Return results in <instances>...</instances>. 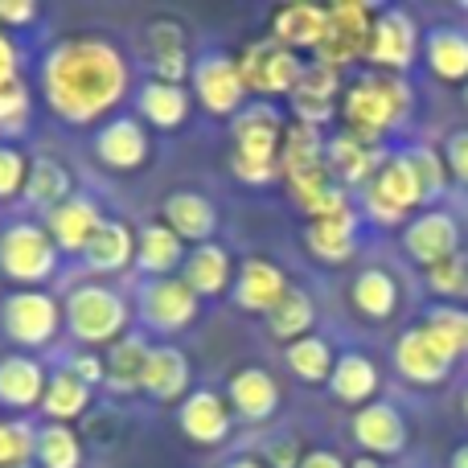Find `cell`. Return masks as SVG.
Instances as JSON below:
<instances>
[{
    "instance_id": "cell-37",
    "label": "cell",
    "mask_w": 468,
    "mask_h": 468,
    "mask_svg": "<svg viewBox=\"0 0 468 468\" xmlns=\"http://www.w3.org/2000/svg\"><path fill=\"white\" fill-rule=\"evenodd\" d=\"M70 197H74V173L66 169V161H58V156H33L21 202L29 210H41V218H46L49 210H58Z\"/></svg>"
},
{
    "instance_id": "cell-21",
    "label": "cell",
    "mask_w": 468,
    "mask_h": 468,
    "mask_svg": "<svg viewBox=\"0 0 468 468\" xmlns=\"http://www.w3.org/2000/svg\"><path fill=\"white\" fill-rule=\"evenodd\" d=\"M390 357H395L399 378L411 382V387H440V382H448V374H452V366H456L452 357L423 333V324H411V329L399 333Z\"/></svg>"
},
{
    "instance_id": "cell-13",
    "label": "cell",
    "mask_w": 468,
    "mask_h": 468,
    "mask_svg": "<svg viewBox=\"0 0 468 468\" xmlns=\"http://www.w3.org/2000/svg\"><path fill=\"white\" fill-rule=\"evenodd\" d=\"M90 153L107 173H140L153 161V132L136 120V115L120 112L103 120L90 136Z\"/></svg>"
},
{
    "instance_id": "cell-41",
    "label": "cell",
    "mask_w": 468,
    "mask_h": 468,
    "mask_svg": "<svg viewBox=\"0 0 468 468\" xmlns=\"http://www.w3.org/2000/svg\"><path fill=\"white\" fill-rule=\"evenodd\" d=\"M420 324L452 362H461L468 354V308L464 304H440V300H431V304L423 308Z\"/></svg>"
},
{
    "instance_id": "cell-45",
    "label": "cell",
    "mask_w": 468,
    "mask_h": 468,
    "mask_svg": "<svg viewBox=\"0 0 468 468\" xmlns=\"http://www.w3.org/2000/svg\"><path fill=\"white\" fill-rule=\"evenodd\" d=\"M423 280H428V292L440 300V304H464L468 300V255L461 250V255L428 267Z\"/></svg>"
},
{
    "instance_id": "cell-44",
    "label": "cell",
    "mask_w": 468,
    "mask_h": 468,
    "mask_svg": "<svg viewBox=\"0 0 468 468\" xmlns=\"http://www.w3.org/2000/svg\"><path fill=\"white\" fill-rule=\"evenodd\" d=\"M33 120V87L29 82H8L0 87V144H16L29 132Z\"/></svg>"
},
{
    "instance_id": "cell-11",
    "label": "cell",
    "mask_w": 468,
    "mask_h": 468,
    "mask_svg": "<svg viewBox=\"0 0 468 468\" xmlns=\"http://www.w3.org/2000/svg\"><path fill=\"white\" fill-rule=\"evenodd\" d=\"M189 95L197 99L206 115H218V120H234L242 107L250 103L247 82L239 74V62L227 49H202L194 58V74H189Z\"/></svg>"
},
{
    "instance_id": "cell-42",
    "label": "cell",
    "mask_w": 468,
    "mask_h": 468,
    "mask_svg": "<svg viewBox=\"0 0 468 468\" xmlns=\"http://www.w3.org/2000/svg\"><path fill=\"white\" fill-rule=\"evenodd\" d=\"M82 461H87V444H82L79 428H70V423H41L33 468H82Z\"/></svg>"
},
{
    "instance_id": "cell-56",
    "label": "cell",
    "mask_w": 468,
    "mask_h": 468,
    "mask_svg": "<svg viewBox=\"0 0 468 468\" xmlns=\"http://www.w3.org/2000/svg\"><path fill=\"white\" fill-rule=\"evenodd\" d=\"M448 468H468V444L452 448V456H448Z\"/></svg>"
},
{
    "instance_id": "cell-25",
    "label": "cell",
    "mask_w": 468,
    "mask_h": 468,
    "mask_svg": "<svg viewBox=\"0 0 468 468\" xmlns=\"http://www.w3.org/2000/svg\"><path fill=\"white\" fill-rule=\"evenodd\" d=\"M324 25H329V5H313V0H292L280 5L267 21V37L280 41L292 54H316L324 41Z\"/></svg>"
},
{
    "instance_id": "cell-2",
    "label": "cell",
    "mask_w": 468,
    "mask_h": 468,
    "mask_svg": "<svg viewBox=\"0 0 468 468\" xmlns=\"http://www.w3.org/2000/svg\"><path fill=\"white\" fill-rule=\"evenodd\" d=\"M415 112V87L399 74L366 70L346 82L341 95V123L366 144H387Z\"/></svg>"
},
{
    "instance_id": "cell-39",
    "label": "cell",
    "mask_w": 468,
    "mask_h": 468,
    "mask_svg": "<svg viewBox=\"0 0 468 468\" xmlns=\"http://www.w3.org/2000/svg\"><path fill=\"white\" fill-rule=\"evenodd\" d=\"M263 321H267V333H271L280 346H292V341L308 337V333L316 329V300L308 296L304 288H296V283H292L288 296H283L280 304L263 316Z\"/></svg>"
},
{
    "instance_id": "cell-1",
    "label": "cell",
    "mask_w": 468,
    "mask_h": 468,
    "mask_svg": "<svg viewBox=\"0 0 468 468\" xmlns=\"http://www.w3.org/2000/svg\"><path fill=\"white\" fill-rule=\"evenodd\" d=\"M132 90V62L112 37L70 33L41 49L37 58V99L54 120L70 128H99L120 115Z\"/></svg>"
},
{
    "instance_id": "cell-29",
    "label": "cell",
    "mask_w": 468,
    "mask_h": 468,
    "mask_svg": "<svg viewBox=\"0 0 468 468\" xmlns=\"http://www.w3.org/2000/svg\"><path fill=\"white\" fill-rule=\"evenodd\" d=\"M234 275H239V263L218 239L202 242V247H189L186 267H181V280L197 292L202 300H218L234 288Z\"/></svg>"
},
{
    "instance_id": "cell-6",
    "label": "cell",
    "mask_w": 468,
    "mask_h": 468,
    "mask_svg": "<svg viewBox=\"0 0 468 468\" xmlns=\"http://www.w3.org/2000/svg\"><path fill=\"white\" fill-rule=\"evenodd\" d=\"M62 324V300L49 296L46 288H13L0 300V333L21 354H37V349L54 346Z\"/></svg>"
},
{
    "instance_id": "cell-57",
    "label": "cell",
    "mask_w": 468,
    "mask_h": 468,
    "mask_svg": "<svg viewBox=\"0 0 468 468\" xmlns=\"http://www.w3.org/2000/svg\"><path fill=\"white\" fill-rule=\"evenodd\" d=\"M461 407H464V420H468V387H464V399H461Z\"/></svg>"
},
{
    "instance_id": "cell-8",
    "label": "cell",
    "mask_w": 468,
    "mask_h": 468,
    "mask_svg": "<svg viewBox=\"0 0 468 468\" xmlns=\"http://www.w3.org/2000/svg\"><path fill=\"white\" fill-rule=\"evenodd\" d=\"M136 316H140V324H144V333L169 341V337H177V333H186L189 324L202 316V296H197L181 275L144 280L136 292Z\"/></svg>"
},
{
    "instance_id": "cell-53",
    "label": "cell",
    "mask_w": 468,
    "mask_h": 468,
    "mask_svg": "<svg viewBox=\"0 0 468 468\" xmlns=\"http://www.w3.org/2000/svg\"><path fill=\"white\" fill-rule=\"evenodd\" d=\"M300 468H349V461L341 452H333V448H308Z\"/></svg>"
},
{
    "instance_id": "cell-48",
    "label": "cell",
    "mask_w": 468,
    "mask_h": 468,
    "mask_svg": "<svg viewBox=\"0 0 468 468\" xmlns=\"http://www.w3.org/2000/svg\"><path fill=\"white\" fill-rule=\"evenodd\" d=\"M259 461H263L267 468H300V461H304V448H300L296 436H271V440H263Z\"/></svg>"
},
{
    "instance_id": "cell-36",
    "label": "cell",
    "mask_w": 468,
    "mask_h": 468,
    "mask_svg": "<svg viewBox=\"0 0 468 468\" xmlns=\"http://www.w3.org/2000/svg\"><path fill=\"white\" fill-rule=\"evenodd\" d=\"M370 189L378 197H387L390 206H399L403 214H420L428 210V202H423V189H420V177H415V165L411 156H407V148H390V156L382 161V169L374 173Z\"/></svg>"
},
{
    "instance_id": "cell-17",
    "label": "cell",
    "mask_w": 468,
    "mask_h": 468,
    "mask_svg": "<svg viewBox=\"0 0 468 468\" xmlns=\"http://www.w3.org/2000/svg\"><path fill=\"white\" fill-rule=\"evenodd\" d=\"M362 210L357 202H346L341 210H329L321 218L308 222L304 230V247L316 263H329V267H341V263H354L357 247H362Z\"/></svg>"
},
{
    "instance_id": "cell-22",
    "label": "cell",
    "mask_w": 468,
    "mask_h": 468,
    "mask_svg": "<svg viewBox=\"0 0 468 468\" xmlns=\"http://www.w3.org/2000/svg\"><path fill=\"white\" fill-rule=\"evenodd\" d=\"M194 390V366H189V354L173 341H156L153 354H148L144 378H140V395L153 399V403H186V395Z\"/></svg>"
},
{
    "instance_id": "cell-15",
    "label": "cell",
    "mask_w": 468,
    "mask_h": 468,
    "mask_svg": "<svg viewBox=\"0 0 468 468\" xmlns=\"http://www.w3.org/2000/svg\"><path fill=\"white\" fill-rule=\"evenodd\" d=\"M349 436H354V444H357L362 456L395 461V456H403L411 431H407V415L399 411L395 403L374 399V403H366V407L354 411V420H349Z\"/></svg>"
},
{
    "instance_id": "cell-33",
    "label": "cell",
    "mask_w": 468,
    "mask_h": 468,
    "mask_svg": "<svg viewBox=\"0 0 468 468\" xmlns=\"http://www.w3.org/2000/svg\"><path fill=\"white\" fill-rule=\"evenodd\" d=\"M423 62H428L431 79L464 87L468 82V29L464 25H431L423 33Z\"/></svg>"
},
{
    "instance_id": "cell-58",
    "label": "cell",
    "mask_w": 468,
    "mask_h": 468,
    "mask_svg": "<svg viewBox=\"0 0 468 468\" xmlns=\"http://www.w3.org/2000/svg\"><path fill=\"white\" fill-rule=\"evenodd\" d=\"M464 103H468V82H464Z\"/></svg>"
},
{
    "instance_id": "cell-23",
    "label": "cell",
    "mask_w": 468,
    "mask_h": 468,
    "mask_svg": "<svg viewBox=\"0 0 468 468\" xmlns=\"http://www.w3.org/2000/svg\"><path fill=\"white\" fill-rule=\"evenodd\" d=\"M387 156H390V144H366L354 132H333L324 140V161H329V173L341 189H354V186L366 189Z\"/></svg>"
},
{
    "instance_id": "cell-52",
    "label": "cell",
    "mask_w": 468,
    "mask_h": 468,
    "mask_svg": "<svg viewBox=\"0 0 468 468\" xmlns=\"http://www.w3.org/2000/svg\"><path fill=\"white\" fill-rule=\"evenodd\" d=\"M33 21H37V5L33 0H0V29L16 33Z\"/></svg>"
},
{
    "instance_id": "cell-31",
    "label": "cell",
    "mask_w": 468,
    "mask_h": 468,
    "mask_svg": "<svg viewBox=\"0 0 468 468\" xmlns=\"http://www.w3.org/2000/svg\"><path fill=\"white\" fill-rule=\"evenodd\" d=\"M189 247L177 239L161 218L136 227V271L144 280H169V275H181L186 267Z\"/></svg>"
},
{
    "instance_id": "cell-55",
    "label": "cell",
    "mask_w": 468,
    "mask_h": 468,
    "mask_svg": "<svg viewBox=\"0 0 468 468\" xmlns=\"http://www.w3.org/2000/svg\"><path fill=\"white\" fill-rule=\"evenodd\" d=\"M222 468H267V464L259 461V456H234V461H227Z\"/></svg>"
},
{
    "instance_id": "cell-20",
    "label": "cell",
    "mask_w": 468,
    "mask_h": 468,
    "mask_svg": "<svg viewBox=\"0 0 468 468\" xmlns=\"http://www.w3.org/2000/svg\"><path fill=\"white\" fill-rule=\"evenodd\" d=\"M288 288H292V280L275 259L250 255L239 263V275H234V288H230V304L250 316H267L288 296Z\"/></svg>"
},
{
    "instance_id": "cell-5",
    "label": "cell",
    "mask_w": 468,
    "mask_h": 468,
    "mask_svg": "<svg viewBox=\"0 0 468 468\" xmlns=\"http://www.w3.org/2000/svg\"><path fill=\"white\" fill-rule=\"evenodd\" d=\"M62 267V250L49 239L46 222L16 218L0 227V275L13 288H46Z\"/></svg>"
},
{
    "instance_id": "cell-9",
    "label": "cell",
    "mask_w": 468,
    "mask_h": 468,
    "mask_svg": "<svg viewBox=\"0 0 468 468\" xmlns=\"http://www.w3.org/2000/svg\"><path fill=\"white\" fill-rule=\"evenodd\" d=\"M239 62V74L247 82V95L250 99H288L296 90L300 74H304V58L283 49L280 41L271 37H255L234 54Z\"/></svg>"
},
{
    "instance_id": "cell-28",
    "label": "cell",
    "mask_w": 468,
    "mask_h": 468,
    "mask_svg": "<svg viewBox=\"0 0 468 468\" xmlns=\"http://www.w3.org/2000/svg\"><path fill=\"white\" fill-rule=\"evenodd\" d=\"M41 222H46L49 239L58 242V250H62V255H79L82 259V250L90 247V239H95L99 227L107 222V214L99 210L95 197L74 194L70 202H62L58 210H49Z\"/></svg>"
},
{
    "instance_id": "cell-43",
    "label": "cell",
    "mask_w": 468,
    "mask_h": 468,
    "mask_svg": "<svg viewBox=\"0 0 468 468\" xmlns=\"http://www.w3.org/2000/svg\"><path fill=\"white\" fill-rule=\"evenodd\" d=\"M37 428L25 415H0V468H33Z\"/></svg>"
},
{
    "instance_id": "cell-27",
    "label": "cell",
    "mask_w": 468,
    "mask_h": 468,
    "mask_svg": "<svg viewBox=\"0 0 468 468\" xmlns=\"http://www.w3.org/2000/svg\"><path fill=\"white\" fill-rule=\"evenodd\" d=\"M194 115V95L181 82L144 79L136 87V120L153 132H177Z\"/></svg>"
},
{
    "instance_id": "cell-30",
    "label": "cell",
    "mask_w": 468,
    "mask_h": 468,
    "mask_svg": "<svg viewBox=\"0 0 468 468\" xmlns=\"http://www.w3.org/2000/svg\"><path fill=\"white\" fill-rule=\"evenodd\" d=\"M82 267H87L90 280H107V275L136 267V230L123 218H107L90 239V247L82 250Z\"/></svg>"
},
{
    "instance_id": "cell-10",
    "label": "cell",
    "mask_w": 468,
    "mask_h": 468,
    "mask_svg": "<svg viewBox=\"0 0 468 468\" xmlns=\"http://www.w3.org/2000/svg\"><path fill=\"white\" fill-rule=\"evenodd\" d=\"M374 16L378 8L366 5V0H337L329 5V25H324V41L313 54V62L329 66V70L346 74L349 66L366 62V49H370V33H374Z\"/></svg>"
},
{
    "instance_id": "cell-54",
    "label": "cell",
    "mask_w": 468,
    "mask_h": 468,
    "mask_svg": "<svg viewBox=\"0 0 468 468\" xmlns=\"http://www.w3.org/2000/svg\"><path fill=\"white\" fill-rule=\"evenodd\" d=\"M349 468H395V464H390V461H378V456H362V452H357L354 461H349Z\"/></svg>"
},
{
    "instance_id": "cell-12",
    "label": "cell",
    "mask_w": 468,
    "mask_h": 468,
    "mask_svg": "<svg viewBox=\"0 0 468 468\" xmlns=\"http://www.w3.org/2000/svg\"><path fill=\"white\" fill-rule=\"evenodd\" d=\"M140 58L153 74L148 79L181 82L186 87L194 74V46H189V29L177 16H153L140 33Z\"/></svg>"
},
{
    "instance_id": "cell-34",
    "label": "cell",
    "mask_w": 468,
    "mask_h": 468,
    "mask_svg": "<svg viewBox=\"0 0 468 468\" xmlns=\"http://www.w3.org/2000/svg\"><path fill=\"white\" fill-rule=\"evenodd\" d=\"M382 390V370L370 354L362 349H349V354H337V366H333V378H329V395L346 407H366L374 403Z\"/></svg>"
},
{
    "instance_id": "cell-47",
    "label": "cell",
    "mask_w": 468,
    "mask_h": 468,
    "mask_svg": "<svg viewBox=\"0 0 468 468\" xmlns=\"http://www.w3.org/2000/svg\"><path fill=\"white\" fill-rule=\"evenodd\" d=\"M29 161L21 144H0V206L21 202L25 181H29Z\"/></svg>"
},
{
    "instance_id": "cell-35",
    "label": "cell",
    "mask_w": 468,
    "mask_h": 468,
    "mask_svg": "<svg viewBox=\"0 0 468 468\" xmlns=\"http://www.w3.org/2000/svg\"><path fill=\"white\" fill-rule=\"evenodd\" d=\"M349 304L357 316L366 321H390L403 304V288L387 267H362V271L349 280Z\"/></svg>"
},
{
    "instance_id": "cell-7",
    "label": "cell",
    "mask_w": 468,
    "mask_h": 468,
    "mask_svg": "<svg viewBox=\"0 0 468 468\" xmlns=\"http://www.w3.org/2000/svg\"><path fill=\"white\" fill-rule=\"evenodd\" d=\"M420 58H423V25L415 21L411 8H399V5L378 8L374 33H370V49H366V66L378 74H399V79H407Z\"/></svg>"
},
{
    "instance_id": "cell-50",
    "label": "cell",
    "mask_w": 468,
    "mask_h": 468,
    "mask_svg": "<svg viewBox=\"0 0 468 468\" xmlns=\"http://www.w3.org/2000/svg\"><path fill=\"white\" fill-rule=\"evenodd\" d=\"M25 79V46L16 41V33L0 29V87Z\"/></svg>"
},
{
    "instance_id": "cell-40",
    "label": "cell",
    "mask_w": 468,
    "mask_h": 468,
    "mask_svg": "<svg viewBox=\"0 0 468 468\" xmlns=\"http://www.w3.org/2000/svg\"><path fill=\"white\" fill-rule=\"evenodd\" d=\"M283 366L296 374L308 387H321V382L333 378V366H337V349L329 346V337L321 333H308V337L283 346Z\"/></svg>"
},
{
    "instance_id": "cell-26",
    "label": "cell",
    "mask_w": 468,
    "mask_h": 468,
    "mask_svg": "<svg viewBox=\"0 0 468 468\" xmlns=\"http://www.w3.org/2000/svg\"><path fill=\"white\" fill-rule=\"evenodd\" d=\"M161 222L177 234L186 247H202V242H214L218 206H214V197H206L202 189H173L161 202Z\"/></svg>"
},
{
    "instance_id": "cell-51",
    "label": "cell",
    "mask_w": 468,
    "mask_h": 468,
    "mask_svg": "<svg viewBox=\"0 0 468 468\" xmlns=\"http://www.w3.org/2000/svg\"><path fill=\"white\" fill-rule=\"evenodd\" d=\"M440 153H444V165H448V173H452L456 186H468V128L448 132V140H444Z\"/></svg>"
},
{
    "instance_id": "cell-18",
    "label": "cell",
    "mask_w": 468,
    "mask_h": 468,
    "mask_svg": "<svg viewBox=\"0 0 468 468\" xmlns=\"http://www.w3.org/2000/svg\"><path fill=\"white\" fill-rule=\"evenodd\" d=\"M177 428H181V436L197 448L227 444L234 431V411H230L227 395L214 387H194L186 395V403L177 407Z\"/></svg>"
},
{
    "instance_id": "cell-14",
    "label": "cell",
    "mask_w": 468,
    "mask_h": 468,
    "mask_svg": "<svg viewBox=\"0 0 468 468\" xmlns=\"http://www.w3.org/2000/svg\"><path fill=\"white\" fill-rule=\"evenodd\" d=\"M461 247H464L461 218H456L452 210H444V206H428V210H420L403 227V255L411 259V263H420L423 271L452 255H461Z\"/></svg>"
},
{
    "instance_id": "cell-38",
    "label": "cell",
    "mask_w": 468,
    "mask_h": 468,
    "mask_svg": "<svg viewBox=\"0 0 468 468\" xmlns=\"http://www.w3.org/2000/svg\"><path fill=\"white\" fill-rule=\"evenodd\" d=\"M90 403H95V390L87 387L82 378H74L66 366L49 370V387H46V399H41V415L46 423H79L90 415Z\"/></svg>"
},
{
    "instance_id": "cell-19",
    "label": "cell",
    "mask_w": 468,
    "mask_h": 468,
    "mask_svg": "<svg viewBox=\"0 0 468 468\" xmlns=\"http://www.w3.org/2000/svg\"><path fill=\"white\" fill-rule=\"evenodd\" d=\"M46 387H49V370L46 362H37V354H21V349L0 354V411L5 415L41 411Z\"/></svg>"
},
{
    "instance_id": "cell-49",
    "label": "cell",
    "mask_w": 468,
    "mask_h": 468,
    "mask_svg": "<svg viewBox=\"0 0 468 468\" xmlns=\"http://www.w3.org/2000/svg\"><path fill=\"white\" fill-rule=\"evenodd\" d=\"M66 370L74 374V378H82L90 390H99L107 382V362L99 349H74L70 362H66Z\"/></svg>"
},
{
    "instance_id": "cell-32",
    "label": "cell",
    "mask_w": 468,
    "mask_h": 468,
    "mask_svg": "<svg viewBox=\"0 0 468 468\" xmlns=\"http://www.w3.org/2000/svg\"><path fill=\"white\" fill-rule=\"evenodd\" d=\"M156 341H148V333L132 329L123 333L115 346L103 349V362H107V382L103 390L107 395H140V378H144V366H148V354H153Z\"/></svg>"
},
{
    "instance_id": "cell-3",
    "label": "cell",
    "mask_w": 468,
    "mask_h": 468,
    "mask_svg": "<svg viewBox=\"0 0 468 468\" xmlns=\"http://www.w3.org/2000/svg\"><path fill=\"white\" fill-rule=\"evenodd\" d=\"M283 112L271 99H250L230 120V173L242 186L259 189L280 177V148H283Z\"/></svg>"
},
{
    "instance_id": "cell-4",
    "label": "cell",
    "mask_w": 468,
    "mask_h": 468,
    "mask_svg": "<svg viewBox=\"0 0 468 468\" xmlns=\"http://www.w3.org/2000/svg\"><path fill=\"white\" fill-rule=\"evenodd\" d=\"M62 313H66V333L74 337L79 349H99L103 354L123 333H132V300L107 280L74 283L62 300Z\"/></svg>"
},
{
    "instance_id": "cell-46",
    "label": "cell",
    "mask_w": 468,
    "mask_h": 468,
    "mask_svg": "<svg viewBox=\"0 0 468 468\" xmlns=\"http://www.w3.org/2000/svg\"><path fill=\"white\" fill-rule=\"evenodd\" d=\"M407 156H411V165H415V177H420L423 202L444 197V189L452 186V173H448V165H444V153H440V148H431V144H411V148H407Z\"/></svg>"
},
{
    "instance_id": "cell-24",
    "label": "cell",
    "mask_w": 468,
    "mask_h": 468,
    "mask_svg": "<svg viewBox=\"0 0 468 468\" xmlns=\"http://www.w3.org/2000/svg\"><path fill=\"white\" fill-rule=\"evenodd\" d=\"M222 395H227L234 420H242V423H267L280 411V399H283L275 374L263 370V366H239L227 378Z\"/></svg>"
},
{
    "instance_id": "cell-16",
    "label": "cell",
    "mask_w": 468,
    "mask_h": 468,
    "mask_svg": "<svg viewBox=\"0 0 468 468\" xmlns=\"http://www.w3.org/2000/svg\"><path fill=\"white\" fill-rule=\"evenodd\" d=\"M341 95H346L341 74L329 70V66H321V62H308L304 74H300V82H296V90L288 95L292 123H304V128L324 132L341 115Z\"/></svg>"
}]
</instances>
